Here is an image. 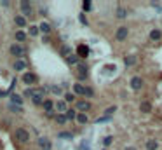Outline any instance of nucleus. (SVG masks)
<instances>
[{
    "instance_id": "nucleus-36",
    "label": "nucleus",
    "mask_w": 162,
    "mask_h": 150,
    "mask_svg": "<svg viewBox=\"0 0 162 150\" xmlns=\"http://www.w3.org/2000/svg\"><path fill=\"white\" fill-rule=\"evenodd\" d=\"M51 89H52V93H54V94H61V93H63V89L59 87V85H52Z\"/></svg>"
},
{
    "instance_id": "nucleus-19",
    "label": "nucleus",
    "mask_w": 162,
    "mask_h": 150,
    "mask_svg": "<svg viewBox=\"0 0 162 150\" xmlns=\"http://www.w3.org/2000/svg\"><path fill=\"white\" fill-rule=\"evenodd\" d=\"M32 103H33V105H42V103H44L42 93H37V94H33V96H32Z\"/></svg>"
},
{
    "instance_id": "nucleus-14",
    "label": "nucleus",
    "mask_w": 162,
    "mask_h": 150,
    "mask_svg": "<svg viewBox=\"0 0 162 150\" xmlns=\"http://www.w3.org/2000/svg\"><path fill=\"white\" fill-rule=\"evenodd\" d=\"M140 110H141L143 114H150V112H152V103H150V101H147V100H145V101H141Z\"/></svg>"
},
{
    "instance_id": "nucleus-25",
    "label": "nucleus",
    "mask_w": 162,
    "mask_h": 150,
    "mask_svg": "<svg viewBox=\"0 0 162 150\" xmlns=\"http://www.w3.org/2000/svg\"><path fill=\"white\" fill-rule=\"evenodd\" d=\"M66 63H68V65H79V56H68Z\"/></svg>"
},
{
    "instance_id": "nucleus-37",
    "label": "nucleus",
    "mask_w": 162,
    "mask_h": 150,
    "mask_svg": "<svg viewBox=\"0 0 162 150\" xmlns=\"http://www.w3.org/2000/svg\"><path fill=\"white\" fill-rule=\"evenodd\" d=\"M92 94H94V91H92L91 87H85V96L87 98H92Z\"/></svg>"
},
{
    "instance_id": "nucleus-18",
    "label": "nucleus",
    "mask_w": 162,
    "mask_h": 150,
    "mask_svg": "<svg viewBox=\"0 0 162 150\" xmlns=\"http://www.w3.org/2000/svg\"><path fill=\"white\" fill-rule=\"evenodd\" d=\"M14 21H16V25L21 26V28H25V26H26V17H25V16H16Z\"/></svg>"
},
{
    "instance_id": "nucleus-40",
    "label": "nucleus",
    "mask_w": 162,
    "mask_h": 150,
    "mask_svg": "<svg viewBox=\"0 0 162 150\" xmlns=\"http://www.w3.org/2000/svg\"><path fill=\"white\" fill-rule=\"evenodd\" d=\"M45 115H47L49 119H51V117H54V119H56V115H54V110H52V112H45Z\"/></svg>"
},
{
    "instance_id": "nucleus-6",
    "label": "nucleus",
    "mask_w": 162,
    "mask_h": 150,
    "mask_svg": "<svg viewBox=\"0 0 162 150\" xmlns=\"http://www.w3.org/2000/svg\"><path fill=\"white\" fill-rule=\"evenodd\" d=\"M87 67L84 65V63H79L77 65V77H79V80H84V79H87Z\"/></svg>"
},
{
    "instance_id": "nucleus-7",
    "label": "nucleus",
    "mask_w": 162,
    "mask_h": 150,
    "mask_svg": "<svg viewBox=\"0 0 162 150\" xmlns=\"http://www.w3.org/2000/svg\"><path fill=\"white\" fill-rule=\"evenodd\" d=\"M89 108H91V103H89V101H85V100H79V101H77V110H79V112L85 114Z\"/></svg>"
},
{
    "instance_id": "nucleus-27",
    "label": "nucleus",
    "mask_w": 162,
    "mask_h": 150,
    "mask_svg": "<svg viewBox=\"0 0 162 150\" xmlns=\"http://www.w3.org/2000/svg\"><path fill=\"white\" fill-rule=\"evenodd\" d=\"M38 28H40V32H44V33H49V32H51V25H49V23H40Z\"/></svg>"
},
{
    "instance_id": "nucleus-2",
    "label": "nucleus",
    "mask_w": 162,
    "mask_h": 150,
    "mask_svg": "<svg viewBox=\"0 0 162 150\" xmlns=\"http://www.w3.org/2000/svg\"><path fill=\"white\" fill-rule=\"evenodd\" d=\"M16 140H17L19 143H28L30 133H28L26 129H23V127H17V129H16Z\"/></svg>"
},
{
    "instance_id": "nucleus-22",
    "label": "nucleus",
    "mask_w": 162,
    "mask_h": 150,
    "mask_svg": "<svg viewBox=\"0 0 162 150\" xmlns=\"http://www.w3.org/2000/svg\"><path fill=\"white\" fill-rule=\"evenodd\" d=\"M150 38H152V40H160V38H162V32L157 30V28L152 30V32H150Z\"/></svg>"
},
{
    "instance_id": "nucleus-28",
    "label": "nucleus",
    "mask_w": 162,
    "mask_h": 150,
    "mask_svg": "<svg viewBox=\"0 0 162 150\" xmlns=\"http://www.w3.org/2000/svg\"><path fill=\"white\" fill-rule=\"evenodd\" d=\"M126 65L127 67H131V65H134V63H136V56H126Z\"/></svg>"
},
{
    "instance_id": "nucleus-35",
    "label": "nucleus",
    "mask_w": 162,
    "mask_h": 150,
    "mask_svg": "<svg viewBox=\"0 0 162 150\" xmlns=\"http://www.w3.org/2000/svg\"><path fill=\"white\" fill-rule=\"evenodd\" d=\"M112 141H113V136H106V138H103V145H105V147H108Z\"/></svg>"
},
{
    "instance_id": "nucleus-26",
    "label": "nucleus",
    "mask_w": 162,
    "mask_h": 150,
    "mask_svg": "<svg viewBox=\"0 0 162 150\" xmlns=\"http://www.w3.org/2000/svg\"><path fill=\"white\" fill-rule=\"evenodd\" d=\"M115 112H117V106H115V105H112L110 108H106V110H105V115H106V117H112Z\"/></svg>"
},
{
    "instance_id": "nucleus-29",
    "label": "nucleus",
    "mask_w": 162,
    "mask_h": 150,
    "mask_svg": "<svg viewBox=\"0 0 162 150\" xmlns=\"http://www.w3.org/2000/svg\"><path fill=\"white\" fill-rule=\"evenodd\" d=\"M65 115H66V119H68V120H70V119H77V112H75V110H66V114H65Z\"/></svg>"
},
{
    "instance_id": "nucleus-13",
    "label": "nucleus",
    "mask_w": 162,
    "mask_h": 150,
    "mask_svg": "<svg viewBox=\"0 0 162 150\" xmlns=\"http://www.w3.org/2000/svg\"><path fill=\"white\" fill-rule=\"evenodd\" d=\"M73 93H75V94H79V96H85V87H84L82 84L75 82V84H73Z\"/></svg>"
},
{
    "instance_id": "nucleus-30",
    "label": "nucleus",
    "mask_w": 162,
    "mask_h": 150,
    "mask_svg": "<svg viewBox=\"0 0 162 150\" xmlns=\"http://www.w3.org/2000/svg\"><path fill=\"white\" fill-rule=\"evenodd\" d=\"M28 33H30V35H33V37H37V35L40 33V28L33 25V26H30V32H28Z\"/></svg>"
},
{
    "instance_id": "nucleus-12",
    "label": "nucleus",
    "mask_w": 162,
    "mask_h": 150,
    "mask_svg": "<svg viewBox=\"0 0 162 150\" xmlns=\"http://www.w3.org/2000/svg\"><path fill=\"white\" fill-rule=\"evenodd\" d=\"M77 56H79V58H87V56H89V47L84 46V44L79 46V47H77Z\"/></svg>"
},
{
    "instance_id": "nucleus-5",
    "label": "nucleus",
    "mask_w": 162,
    "mask_h": 150,
    "mask_svg": "<svg viewBox=\"0 0 162 150\" xmlns=\"http://www.w3.org/2000/svg\"><path fill=\"white\" fill-rule=\"evenodd\" d=\"M21 79H23V82H25L26 85H32V84H35V82H37V75H35V73H32V72H25Z\"/></svg>"
},
{
    "instance_id": "nucleus-43",
    "label": "nucleus",
    "mask_w": 162,
    "mask_h": 150,
    "mask_svg": "<svg viewBox=\"0 0 162 150\" xmlns=\"http://www.w3.org/2000/svg\"><path fill=\"white\" fill-rule=\"evenodd\" d=\"M124 150H136V147H126Z\"/></svg>"
},
{
    "instance_id": "nucleus-16",
    "label": "nucleus",
    "mask_w": 162,
    "mask_h": 150,
    "mask_svg": "<svg viewBox=\"0 0 162 150\" xmlns=\"http://www.w3.org/2000/svg\"><path fill=\"white\" fill-rule=\"evenodd\" d=\"M42 106H44L45 112H52V108H54V101H51V100H44Z\"/></svg>"
},
{
    "instance_id": "nucleus-44",
    "label": "nucleus",
    "mask_w": 162,
    "mask_h": 150,
    "mask_svg": "<svg viewBox=\"0 0 162 150\" xmlns=\"http://www.w3.org/2000/svg\"><path fill=\"white\" fill-rule=\"evenodd\" d=\"M103 150H106V148H103Z\"/></svg>"
},
{
    "instance_id": "nucleus-41",
    "label": "nucleus",
    "mask_w": 162,
    "mask_h": 150,
    "mask_svg": "<svg viewBox=\"0 0 162 150\" xmlns=\"http://www.w3.org/2000/svg\"><path fill=\"white\" fill-rule=\"evenodd\" d=\"M65 98H66V101H73V94H66Z\"/></svg>"
},
{
    "instance_id": "nucleus-11",
    "label": "nucleus",
    "mask_w": 162,
    "mask_h": 150,
    "mask_svg": "<svg viewBox=\"0 0 162 150\" xmlns=\"http://www.w3.org/2000/svg\"><path fill=\"white\" fill-rule=\"evenodd\" d=\"M12 68H14L16 72H25V70H26V61H25V59H17L14 65H12Z\"/></svg>"
},
{
    "instance_id": "nucleus-23",
    "label": "nucleus",
    "mask_w": 162,
    "mask_h": 150,
    "mask_svg": "<svg viewBox=\"0 0 162 150\" xmlns=\"http://www.w3.org/2000/svg\"><path fill=\"white\" fill-rule=\"evenodd\" d=\"M56 122L63 126V124H66V122H68V119H66V115H65V114H58V115H56Z\"/></svg>"
},
{
    "instance_id": "nucleus-4",
    "label": "nucleus",
    "mask_w": 162,
    "mask_h": 150,
    "mask_svg": "<svg viewBox=\"0 0 162 150\" xmlns=\"http://www.w3.org/2000/svg\"><path fill=\"white\" fill-rule=\"evenodd\" d=\"M37 145H38V148L40 150H51V141H49V138H45V136H40L38 140H37Z\"/></svg>"
},
{
    "instance_id": "nucleus-8",
    "label": "nucleus",
    "mask_w": 162,
    "mask_h": 150,
    "mask_svg": "<svg viewBox=\"0 0 162 150\" xmlns=\"http://www.w3.org/2000/svg\"><path fill=\"white\" fill-rule=\"evenodd\" d=\"M23 101H25V100H23V96H21V94H16V93H12L11 98H9V103H11V105H16V106H21Z\"/></svg>"
},
{
    "instance_id": "nucleus-38",
    "label": "nucleus",
    "mask_w": 162,
    "mask_h": 150,
    "mask_svg": "<svg viewBox=\"0 0 162 150\" xmlns=\"http://www.w3.org/2000/svg\"><path fill=\"white\" fill-rule=\"evenodd\" d=\"M59 138H72L70 133H59Z\"/></svg>"
},
{
    "instance_id": "nucleus-33",
    "label": "nucleus",
    "mask_w": 162,
    "mask_h": 150,
    "mask_svg": "<svg viewBox=\"0 0 162 150\" xmlns=\"http://www.w3.org/2000/svg\"><path fill=\"white\" fill-rule=\"evenodd\" d=\"M70 52H72V49H70V47H68V46H65V47L61 49V54H63V56H66V58H68V56H72Z\"/></svg>"
},
{
    "instance_id": "nucleus-1",
    "label": "nucleus",
    "mask_w": 162,
    "mask_h": 150,
    "mask_svg": "<svg viewBox=\"0 0 162 150\" xmlns=\"http://www.w3.org/2000/svg\"><path fill=\"white\" fill-rule=\"evenodd\" d=\"M9 51H11V54H12V56L19 58V59H23V56H25V52H26V49L23 47V44H12Z\"/></svg>"
},
{
    "instance_id": "nucleus-3",
    "label": "nucleus",
    "mask_w": 162,
    "mask_h": 150,
    "mask_svg": "<svg viewBox=\"0 0 162 150\" xmlns=\"http://www.w3.org/2000/svg\"><path fill=\"white\" fill-rule=\"evenodd\" d=\"M19 7H21V12H23V16H25V17L32 14V4L28 2V0H21Z\"/></svg>"
},
{
    "instance_id": "nucleus-31",
    "label": "nucleus",
    "mask_w": 162,
    "mask_h": 150,
    "mask_svg": "<svg viewBox=\"0 0 162 150\" xmlns=\"http://www.w3.org/2000/svg\"><path fill=\"white\" fill-rule=\"evenodd\" d=\"M9 110H11V112H16V114H21V112H23V108H21V106L11 105V103H9Z\"/></svg>"
},
{
    "instance_id": "nucleus-39",
    "label": "nucleus",
    "mask_w": 162,
    "mask_h": 150,
    "mask_svg": "<svg viewBox=\"0 0 162 150\" xmlns=\"http://www.w3.org/2000/svg\"><path fill=\"white\" fill-rule=\"evenodd\" d=\"M80 21H82V25H87V19H85L84 14H80Z\"/></svg>"
},
{
    "instance_id": "nucleus-9",
    "label": "nucleus",
    "mask_w": 162,
    "mask_h": 150,
    "mask_svg": "<svg viewBox=\"0 0 162 150\" xmlns=\"http://www.w3.org/2000/svg\"><path fill=\"white\" fill-rule=\"evenodd\" d=\"M131 87H132L134 91H140V89L143 87V80H141V77H132V79H131Z\"/></svg>"
},
{
    "instance_id": "nucleus-32",
    "label": "nucleus",
    "mask_w": 162,
    "mask_h": 150,
    "mask_svg": "<svg viewBox=\"0 0 162 150\" xmlns=\"http://www.w3.org/2000/svg\"><path fill=\"white\" fill-rule=\"evenodd\" d=\"M82 9L84 11H91L92 9V4L89 2V0H84V2H82Z\"/></svg>"
},
{
    "instance_id": "nucleus-20",
    "label": "nucleus",
    "mask_w": 162,
    "mask_h": 150,
    "mask_svg": "<svg viewBox=\"0 0 162 150\" xmlns=\"http://www.w3.org/2000/svg\"><path fill=\"white\" fill-rule=\"evenodd\" d=\"M145 148H147V150H157V148H159V143H157L155 140H148V141L145 143Z\"/></svg>"
},
{
    "instance_id": "nucleus-24",
    "label": "nucleus",
    "mask_w": 162,
    "mask_h": 150,
    "mask_svg": "<svg viewBox=\"0 0 162 150\" xmlns=\"http://www.w3.org/2000/svg\"><path fill=\"white\" fill-rule=\"evenodd\" d=\"M115 14H117V17H120V19H124L127 12H126V9H124V7H120V5H119V7H117V11H115Z\"/></svg>"
},
{
    "instance_id": "nucleus-17",
    "label": "nucleus",
    "mask_w": 162,
    "mask_h": 150,
    "mask_svg": "<svg viewBox=\"0 0 162 150\" xmlns=\"http://www.w3.org/2000/svg\"><path fill=\"white\" fill-rule=\"evenodd\" d=\"M75 120H77L79 124H87V122H89V117H87V114H82V112H79Z\"/></svg>"
},
{
    "instance_id": "nucleus-10",
    "label": "nucleus",
    "mask_w": 162,
    "mask_h": 150,
    "mask_svg": "<svg viewBox=\"0 0 162 150\" xmlns=\"http://www.w3.org/2000/svg\"><path fill=\"white\" fill-rule=\"evenodd\" d=\"M127 33H129V30H127L126 26H120V28H117V33H115V38H117V40H126Z\"/></svg>"
},
{
    "instance_id": "nucleus-15",
    "label": "nucleus",
    "mask_w": 162,
    "mask_h": 150,
    "mask_svg": "<svg viewBox=\"0 0 162 150\" xmlns=\"http://www.w3.org/2000/svg\"><path fill=\"white\" fill-rule=\"evenodd\" d=\"M26 32H23V30H17L16 32V40H17V44H23V42L26 40Z\"/></svg>"
},
{
    "instance_id": "nucleus-21",
    "label": "nucleus",
    "mask_w": 162,
    "mask_h": 150,
    "mask_svg": "<svg viewBox=\"0 0 162 150\" xmlns=\"http://www.w3.org/2000/svg\"><path fill=\"white\" fill-rule=\"evenodd\" d=\"M56 108L59 110V114H66L68 106H66V103H65V101H56Z\"/></svg>"
},
{
    "instance_id": "nucleus-34",
    "label": "nucleus",
    "mask_w": 162,
    "mask_h": 150,
    "mask_svg": "<svg viewBox=\"0 0 162 150\" xmlns=\"http://www.w3.org/2000/svg\"><path fill=\"white\" fill-rule=\"evenodd\" d=\"M110 120H112V117H106V115H103L101 119H98V120H96V124H101V122H110Z\"/></svg>"
},
{
    "instance_id": "nucleus-42",
    "label": "nucleus",
    "mask_w": 162,
    "mask_h": 150,
    "mask_svg": "<svg viewBox=\"0 0 162 150\" xmlns=\"http://www.w3.org/2000/svg\"><path fill=\"white\" fill-rule=\"evenodd\" d=\"M106 70H110V72H113V70H115V67H113V65H108V67H106Z\"/></svg>"
}]
</instances>
